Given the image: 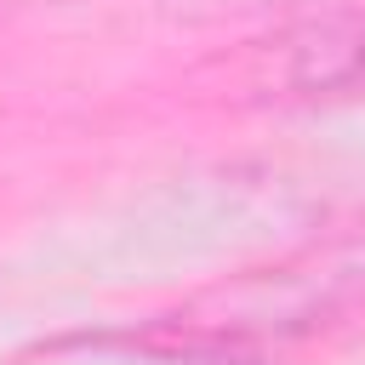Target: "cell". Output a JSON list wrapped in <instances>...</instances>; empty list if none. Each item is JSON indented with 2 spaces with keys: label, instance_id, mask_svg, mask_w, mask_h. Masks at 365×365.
Wrapping results in <instances>:
<instances>
[{
  "label": "cell",
  "instance_id": "6da1fadb",
  "mask_svg": "<svg viewBox=\"0 0 365 365\" xmlns=\"http://www.w3.org/2000/svg\"><path fill=\"white\" fill-rule=\"evenodd\" d=\"M336 308V274H302L274 268L257 279H240L234 291H211L182 314H165L125 342L137 354L182 359V365H262L285 342L325 325Z\"/></svg>",
  "mask_w": 365,
  "mask_h": 365
},
{
  "label": "cell",
  "instance_id": "7a4b0ae2",
  "mask_svg": "<svg viewBox=\"0 0 365 365\" xmlns=\"http://www.w3.org/2000/svg\"><path fill=\"white\" fill-rule=\"evenodd\" d=\"M285 80L302 97H325V103L365 97V6H348V11L302 29L291 40Z\"/></svg>",
  "mask_w": 365,
  "mask_h": 365
},
{
  "label": "cell",
  "instance_id": "3957f363",
  "mask_svg": "<svg viewBox=\"0 0 365 365\" xmlns=\"http://www.w3.org/2000/svg\"><path fill=\"white\" fill-rule=\"evenodd\" d=\"M0 6H6V0H0Z\"/></svg>",
  "mask_w": 365,
  "mask_h": 365
}]
</instances>
